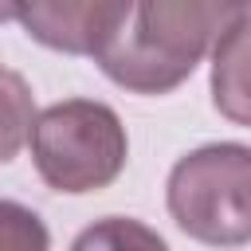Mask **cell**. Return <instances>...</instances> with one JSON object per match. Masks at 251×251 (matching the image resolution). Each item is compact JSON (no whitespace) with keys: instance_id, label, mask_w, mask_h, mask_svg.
Segmentation results:
<instances>
[{"instance_id":"52a82bcc","label":"cell","mask_w":251,"mask_h":251,"mask_svg":"<svg viewBox=\"0 0 251 251\" xmlns=\"http://www.w3.org/2000/svg\"><path fill=\"white\" fill-rule=\"evenodd\" d=\"M71 251H169V243L141 220L129 216H106L78 231Z\"/></svg>"},{"instance_id":"6da1fadb","label":"cell","mask_w":251,"mask_h":251,"mask_svg":"<svg viewBox=\"0 0 251 251\" xmlns=\"http://www.w3.org/2000/svg\"><path fill=\"white\" fill-rule=\"evenodd\" d=\"M243 12V4H129V16L98 55V67L133 94H169Z\"/></svg>"},{"instance_id":"7a4b0ae2","label":"cell","mask_w":251,"mask_h":251,"mask_svg":"<svg viewBox=\"0 0 251 251\" xmlns=\"http://www.w3.org/2000/svg\"><path fill=\"white\" fill-rule=\"evenodd\" d=\"M27 141L43 184L71 196L114 184L129 153L122 118L90 98H67L35 114Z\"/></svg>"},{"instance_id":"277c9868","label":"cell","mask_w":251,"mask_h":251,"mask_svg":"<svg viewBox=\"0 0 251 251\" xmlns=\"http://www.w3.org/2000/svg\"><path fill=\"white\" fill-rule=\"evenodd\" d=\"M129 16V4H78V0H35V4H16L12 20L24 24V31L67 55H102L106 43L122 31Z\"/></svg>"},{"instance_id":"3957f363","label":"cell","mask_w":251,"mask_h":251,"mask_svg":"<svg viewBox=\"0 0 251 251\" xmlns=\"http://www.w3.org/2000/svg\"><path fill=\"white\" fill-rule=\"evenodd\" d=\"M169 212L208 247H243L251 239V149L224 141L184 153L169 173Z\"/></svg>"},{"instance_id":"8992f818","label":"cell","mask_w":251,"mask_h":251,"mask_svg":"<svg viewBox=\"0 0 251 251\" xmlns=\"http://www.w3.org/2000/svg\"><path fill=\"white\" fill-rule=\"evenodd\" d=\"M35 122V102H31V86L24 82V75L0 67V165H8Z\"/></svg>"},{"instance_id":"ba28073f","label":"cell","mask_w":251,"mask_h":251,"mask_svg":"<svg viewBox=\"0 0 251 251\" xmlns=\"http://www.w3.org/2000/svg\"><path fill=\"white\" fill-rule=\"evenodd\" d=\"M0 251H51V231L31 208L0 200Z\"/></svg>"},{"instance_id":"5b68a950","label":"cell","mask_w":251,"mask_h":251,"mask_svg":"<svg viewBox=\"0 0 251 251\" xmlns=\"http://www.w3.org/2000/svg\"><path fill=\"white\" fill-rule=\"evenodd\" d=\"M243 31H247V12L235 16L224 31V39L216 43V67H212V90H216V106L224 114H231L235 122H243Z\"/></svg>"}]
</instances>
